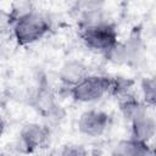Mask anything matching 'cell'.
<instances>
[{"label":"cell","instance_id":"cell-1","mask_svg":"<svg viewBox=\"0 0 156 156\" xmlns=\"http://www.w3.org/2000/svg\"><path fill=\"white\" fill-rule=\"evenodd\" d=\"M11 30L17 44L27 46L39 41L51 30V21L44 13L34 10L12 23Z\"/></svg>","mask_w":156,"mask_h":156},{"label":"cell","instance_id":"cell-2","mask_svg":"<svg viewBox=\"0 0 156 156\" xmlns=\"http://www.w3.org/2000/svg\"><path fill=\"white\" fill-rule=\"evenodd\" d=\"M112 77L89 74L82 82L68 89L71 98L78 102H95L105 95L111 94Z\"/></svg>","mask_w":156,"mask_h":156},{"label":"cell","instance_id":"cell-3","mask_svg":"<svg viewBox=\"0 0 156 156\" xmlns=\"http://www.w3.org/2000/svg\"><path fill=\"white\" fill-rule=\"evenodd\" d=\"M79 35L83 43L91 50L106 54L118 43V32L113 23L108 21L100 22L89 27L80 28Z\"/></svg>","mask_w":156,"mask_h":156},{"label":"cell","instance_id":"cell-4","mask_svg":"<svg viewBox=\"0 0 156 156\" xmlns=\"http://www.w3.org/2000/svg\"><path fill=\"white\" fill-rule=\"evenodd\" d=\"M29 104L43 117L54 118L60 116V106L45 77H40L35 90L29 98Z\"/></svg>","mask_w":156,"mask_h":156},{"label":"cell","instance_id":"cell-5","mask_svg":"<svg viewBox=\"0 0 156 156\" xmlns=\"http://www.w3.org/2000/svg\"><path fill=\"white\" fill-rule=\"evenodd\" d=\"M110 123H111V117L107 112L91 108L84 111L79 116L78 129L82 134L87 136L98 138L107 130Z\"/></svg>","mask_w":156,"mask_h":156},{"label":"cell","instance_id":"cell-6","mask_svg":"<svg viewBox=\"0 0 156 156\" xmlns=\"http://www.w3.org/2000/svg\"><path fill=\"white\" fill-rule=\"evenodd\" d=\"M50 140V129L46 126L30 122L20 132V145L26 152H34L44 147Z\"/></svg>","mask_w":156,"mask_h":156},{"label":"cell","instance_id":"cell-7","mask_svg":"<svg viewBox=\"0 0 156 156\" xmlns=\"http://www.w3.org/2000/svg\"><path fill=\"white\" fill-rule=\"evenodd\" d=\"M89 74L90 73L85 63L78 60H68L61 66L58 71V79L62 85L69 89L82 82Z\"/></svg>","mask_w":156,"mask_h":156},{"label":"cell","instance_id":"cell-8","mask_svg":"<svg viewBox=\"0 0 156 156\" xmlns=\"http://www.w3.org/2000/svg\"><path fill=\"white\" fill-rule=\"evenodd\" d=\"M130 124H132V134H130L132 139L143 143H149L154 138L156 124H155V119L147 113L133 119Z\"/></svg>","mask_w":156,"mask_h":156},{"label":"cell","instance_id":"cell-9","mask_svg":"<svg viewBox=\"0 0 156 156\" xmlns=\"http://www.w3.org/2000/svg\"><path fill=\"white\" fill-rule=\"evenodd\" d=\"M112 156H154L149 143L134 140L132 138L121 140L113 149Z\"/></svg>","mask_w":156,"mask_h":156},{"label":"cell","instance_id":"cell-10","mask_svg":"<svg viewBox=\"0 0 156 156\" xmlns=\"http://www.w3.org/2000/svg\"><path fill=\"white\" fill-rule=\"evenodd\" d=\"M119 110H121L122 115L124 116V118L128 119L129 122L147 113L146 105L128 94L122 96V100L119 101Z\"/></svg>","mask_w":156,"mask_h":156},{"label":"cell","instance_id":"cell-11","mask_svg":"<svg viewBox=\"0 0 156 156\" xmlns=\"http://www.w3.org/2000/svg\"><path fill=\"white\" fill-rule=\"evenodd\" d=\"M35 9L33 6L32 2L29 1H18L11 5V9L9 10V16H10V22L11 26L12 23H15L16 21H18L20 18L29 15L30 12H33Z\"/></svg>","mask_w":156,"mask_h":156},{"label":"cell","instance_id":"cell-12","mask_svg":"<svg viewBox=\"0 0 156 156\" xmlns=\"http://www.w3.org/2000/svg\"><path fill=\"white\" fill-rule=\"evenodd\" d=\"M141 88V94L144 99V104L146 106H154L155 100H156V82L154 77L144 78L140 84Z\"/></svg>","mask_w":156,"mask_h":156},{"label":"cell","instance_id":"cell-13","mask_svg":"<svg viewBox=\"0 0 156 156\" xmlns=\"http://www.w3.org/2000/svg\"><path fill=\"white\" fill-rule=\"evenodd\" d=\"M61 156H89V154L80 145H68L62 150Z\"/></svg>","mask_w":156,"mask_h":156},{"label":"cell","instance_id":"cell-14","mask_svg":"<svg viewBox=\"0 0 156 156\" xmlns=\"http://www.w3.org/2000/svg\"><path fill=\"white\" fill-rule=\"evenodd\" d=\"M7 29H11V22H10L9 11L0 9V35L2 33H5Z\"/></svg>","mask_w":156,"mask_h":156},{"label":"cell","instance_id":"cell-15","mask_svg":"<svg viewBox=\"0 0 156 156\" xmlns=\"http://www.w3.org/2000/svg\"><path fill=\"white\" fill-rule=\"evenodd\" d=\"M5 128H6L5 119H4V117L0 115V138L2 136V134H4V132H5Z\"/></svg>","mask_w":156,"mask_h":156}]
</instances>
